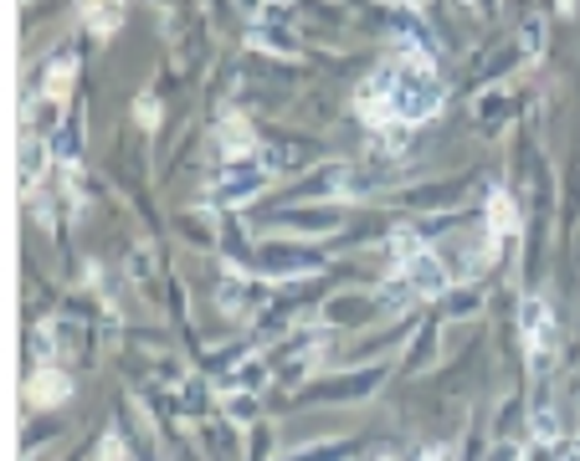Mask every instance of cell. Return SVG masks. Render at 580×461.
<instances>
[{
  "mask_svg": "<svg viewBox=\"0 0 580 461\" xmlns=\"http://www.w3.org/2000/svg\"><path fill=\"white\" fill-rule=\"evenodd\" d=\"M72 395V380L62 374L57 364H41L31 369V380H27V405L31 410H47V405H62V400Z\"/></svg>",
  "mask_w": 580,
  "mask_h": 461,
  "instance_id": "obj_5",
  "label": "cell"
},
{
  "mask_svg": "<svg viewBox=\"0 0 580 461\" xmlns=\"http://www.w3.org/2000/svg\"><path fill=\"white\" fill-rule=\"evenodd\" d=\"M82 6V21H88V31L93 37H113L123 21V0H78Z\"/></svg>",
  "mask_w": 580,
  "mask_h": 461,
  "instance_id": "obj_8",
  "label": "cell"
},
{
  "mask_svg": "<svg viewBox=\"0 0 580 461\" xmlns=\"http://www.w3.org/2000/svg\"><path fill=\"white\" fill-rule=\"evenodd\" d=\"M134 113H139V129H160V103H154V92H144V98H139Z\"/></svg>",
  "mask_w": 580,
  "mask_h": 461,
  "instance_id": "obj_10",
  "label": "cell"
},
{
  "mask_svg": "<svg viewBox=\"0 0 580 461\" xmlns=\"http://www.w3.org/2000/svg\"><path fill=\"white\" fill-rule=\"evenodd\" d=\"M217 149L227 159H247L257 149V129L242 119V113H227V119L217 123Z\"/></svg>",
  "mask_w": 580,
  "mask_h": 461,
  "instance_id": "obj_6",
  "label": "cell"
},
{
  "mask_svg": "<svg viewBox=\"0 0 580 461\" xmlns=\"http://www.w3.org/2000/svg\"><path fill=\"white\" fill-rule=\"evenodd\" d=\"M524 349L534 364H544V354H550V339H554V313L544 298H524Z\"/></svg>",
  "mask_w": 580,
  "mask_h": 461,
  "instance_id": "obj_4",
  "label": "cell"
},
{
  "mask_svg": "<svg viewBox=\"0 0 580 461\" xmlns=\"http://www.w3.org/2000/svg\"><path fill=\"white\" fill-rule=\"evenodd\" d=\"M27 6H31V0H27Z\"/></svg>",
  "mask_w": 580,
  "mask_h": 461,
  "instance_id": "obj_18",
  "label": "cell"
},
{
  "mask_svg": "<svg viewBox=\"0 0 580 461\" xmlns=\"http://www.w3.org/2000/svg\"><path fill=\"white\" fill-rule=\"evenodd\" d=\"M468 6H472L478 16H488V6H493V0H468Z\"/></svg>",
  "mask_w": 580,
  "mask_h": 461,
  "instance_id": "obj_15",
  "label": "cell"
},
{
  "mask_svg": "<svg viewBox=\"0 0 580 461\" xmlns=\"http://www.w3.org/2000/svg\"><path fill=\"white\" fill-rule=\"evenodd\" d=\"M513 231H519V206H513L503 190H493V196H488V241L499 247V241L513 237Z\"/></svg>",
  "mask_w": 580,
  "mask_h": 461,
  "instance_id": "obj_7",
  "label": "cell"
},
{
  "mask_svg": "<svg viewBox=\"0 0 580 461\" xmlns=\"http://www.w3.org/2000/svg\"><path fill=\"white\" fill-rule=\"evenodd\" d=\"M293 461H350V447H313L309 457H293Z\"/></svg>",
  "mask_w": 580,
  "mask_h": 461,
  "instance_id": "obj_12",
  "label": "cell"
},
{
  "mask_svg": "<svg viewBox=\"0 0 580 461\" xmlns=\"http://www.w3.org/2000/svg\"><path fill=\"white\" fill-rule=\"evenodd\" d=\"M72 78H78V57H57L52 67H47V82H41V98H47V103H68V92H72Z\"/></svg>",
  "mask_w": 580,
  "mask_h": 461,
  "instance_id": "obj_9",
  "label": "cell"
},
{
  "mask_svg": "<svg viewBox=\"0 0 580 461\" xmlns=\"http://www.w3.org/2000/svg\"><path fill=\"white\" fill-rule=\"evenodd\" d=\"M354 108L370 129H391V123H427L442 108V82H437L432 57H421L417 47L396 52L391 62L370 72L354 92Z\"/></svg>",
  "mask_w": 580,
  "mask_h": 461,
  "instance_id": "obj_1",
  "label": "cell"
},
{
  "mask_svg": "<svg viewBox=\"0 0 580 461\" xmlns=\"http://www.w3.org/2000/svg\"><path fill=\"white\" fill-rule=\"evenodd\" d=\"M566 461H580V451H570V457H566Z\"/></svg>",
  "mask_w": 580,
  "mask_h": 461,
  "instance_id": "obj_16",
  "label": "cell"
},
{
  "mask_svg": "<svg viewBox=\"0 0 580 461\" xmlns=\"http://www.w3.org/2000/svg\"><path fill=\"white\" fill-rule=\"evenodd\" d=\"M98 461H123V441H119V435H109V441H103V457H98Z\"/></svg>",
  "mask_w": 580,
  "mask_h": 461,
  "instance_id": "obj_13",
  "label": "cell"
},
{
  "mask_svg": "<svg viewBox=\"0 0 580 461\" xmlns=\"http://www.w3.org/2000/svg\"><path fill=\"white\" fill-rule=\"evenodd\" d=\"M380 461H396V457H380Z\"/></svg>",
  "mask_w": 580,
  "mask_h": 461,
  "instance_id": "obj_17",
  "label": "cell"
},
{
  "mask_svg": "<svg viewBox=\"0 0 580 461\" xmlns=\"http://www.w3.org/2000/svg\"><path fill=\"white\" fill-rule=\"evenodd\" d=\"M391 267H396V288H411L417 298H442L447 282H452L442 257L427 241L411 237V231H396L391 237Z\"/></svg>",
  "mask_w": 580,
  "mask_h": 461,
  "instance_id": "obj_2",
  "label": "cell"
},
{
  "mask_svg": "<svg viewBox=\"0 0 580 461\" xmlns=\"http://www.w3.org/2000/svg\"><path fill=\"white\" fill-rule=\"evenodd\" d=\"M524 461H554V451H550V447H529Z\"/></svg>",
  "mask_w": 580,
  "mask_h": 461,
  "instance_id": "obj_14",
  "label": "cell"
},
{
  "mask_svg": "<svg viewBox=\"0 0 580 461\" xmlns=\"http://www.w3.org/2000/svg\"><path fill=\"white\" fill-rule=\"evenodd\" d=\"M272 174L262 170V164H252V159H227L217 174V184H211V196H217V206H237V200H252L268 190Z\"/></svg>",
  "mask_w": 580,
  "mask_h": 461,
  "instance_id": "obj_3",
  "label": "cell"
},
{
  "mask_svg": "<svg viewBox=\"0 0 580 461\" xmlns=\"http://www.w3.org/2000/svg\"><path fill=\"white\" fill-rule=\"evenodd\" d=\"M252 47H268V52H293L283 31H252Z\"/></svg>",
  "mask_w": 580,
  "mask_h": 461,
  "instance_id": "obj_11",
  "label": "cell"
}]
</instances>
